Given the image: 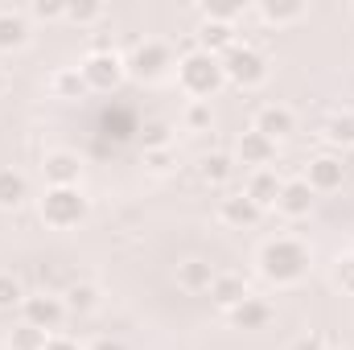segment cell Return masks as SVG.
Returning <instances> with one entry per match:
<instances>
[{
  "label": "cell",
  "instance_id": "obj_1",
  "mask_svg": "<svg viewBox=\"0 0 354 350\" xmlns=\"http://www.w3.org/2000/svg\"><path fill=\"white\" fill-rule=\"evenodd\" d=\"M256 264H260V276H264L268 284L292 288V284H301V280L309 276L313 252H309L301 239H292V235H276V239H268L264 248H260Z\"/></svg>",
  "mask_w": 354,
  "mask_h": 350
},
{
  "label": "cell",
  "instance_id": "obj_2",
  "mask_svg": "<svg viewBox=\"0 0 354 350\" xmlns=\"http://www.w3.org/2000/svg\"><path fill=\"white\" fill-rule=\"evenodd\" d=\"M177 87L185 91L189 99H198V103H210L218 91L227 87V75H223V58L218 54H206V50H185L181 58H177Z\"/></svg>",
  "mask_w": 354,
  "mask_h": 350
},
{
  "label": "cell",
  "instance_id": "obj_3",
  "mask_svg": "<svg viewBox=\"0 0 354 350\" xmlns=\"http://www.w3.org/2000/svg\"><path fill=\"white\" fill-rule=\"evenodd\" d=\"M37 214L54 231H75L79 223H87L91 198L83 194V185H46V194L37 198Z\"/></svg>",
  "mask_w": 354,
  "mask_h": 350
},
{
  "label": "cell",
  "instance_id": "obj_4",
  "mask_svg": "<svg viewBox=\"0 0 354 350\" xmlns=\"http://www.w3.org/2000/svg\"><path fill=\"white\" fill-rule=\"evenodd\" d=\"M124 66H128V79H136V83H161V79H169L177 71V58L165 42L149 37V42L132 46V54L124 58Z\"/></svg>",
  "mask_w": 354,
  "mask_h": 350
},
{
  "label": "cell",
  "instance_id": "obj_5",
  "mask_svg": "<svg viewBox=\"0 0 354 350\" xmlns=\"http://www.w3.org/2000/svg\"><path fill=\"white\" fill-rule=\"evenodd\" d=\"M223 75H227V83L239 91H256L268 83V58L256 50V46H248V42H235L227 54H223Z\"/></svg>",
  "mask_w": 354,
  "mask_h": 350
},
{
  "label": "cell",
  "instance_id": "obj_6",
  "mask_svg": "<svg viewBox=\"0 0 354 350\" xmlns=\"http://www.w3.org/2000/svg\"><path fill=\"white\" fill-rule=\"evenodd\" d=\"M235 17H239V8H206V17H202V25H198V33H194V46L198 50H206V54H227L239 37V29H235Z\"/></svg>",
  "mask_w": 354,
  "mask_h": 350
},
{
  "label": "cell",
  "instance_id": "obj_7",
  "mask_svg": "<svg viewBox=\"0 0 354 350\" xmlns=\"http://www.w3.org/2000/svg\"><path fill=\"white\" fill-rule=\"evenodd\" d=\"M87 91H115L128 79V66H124V54L120 50H91L79 66Z\"/></svg>",
  "mask_w": 354,
  "mask_h": 350
},
{
  "label": "cell",
  "instance_id": "obj_8",
  "mask_svg": "<svg viewBox=\"0 0 354 350\" xmlns=\"http://www.w3.org/2000/svg\"><path fill=\"white\" fill-rule=\"evenodd\" d=\"M21 313H25V326H37L46 334H58L62 322H66V301L62 297H50V293H33L21 301Z\"/></svg>",
  "mask_w": 354,
  "mask_h": 350
},
{
  "label": "cell",
  "instance_id": "obj_9",
  "mask_svg": "<svg viewBox=\"0 0 354 350\" xmlns=\"http://www.w3.org/2000/svg\"><path fill=\"white\" fill-rule=\"evenodd\" d=\"M235 165H248L252 174H256V169H272V165H276V140H268L256 128H248V132L235 140Z\"/></svg>",
  "mask_w": 354,
  "mask_h": 350
},
{
  "label": "cell",
  "instance_id": "obj_10",
  "mask_svg": "<svg viewBox=\"0 0 354 350\" xmlns=\"http://www.w3.org/2000/svg\"><path fill=\"white\" fill-rule=\"evenodd\" d=\"M342 181H346V165L334 153H322L305 165V185L313 194H334V190H342Z\"/></svg>",
  "mask_w": 354,
  "mask_h": 350
},
{
  "label": "cell",
  "instance_id": "obj_11",
  "mask_svg": "<svg viewBox=\"0 0 354 350\" xmlns=\"http://www.w3.org/2000/svg\"><path fill=\"white\" fill-rule=\"evenodd\" d=\"M41 174H46V185H79L83 181V157L71 149H54L41 157Z\"/></svg>",
  "mask_w": 354,
  "mask_h": 350
},
{
  "label": "cell",
  "instance_id": "obj_12",
  "mask_svg": "<svg viewBox=\"0 0 354 350\" xmlns=\"http://www.w3.org/2000/svg\"><path fill=\"white\" fill-rule=\"evenodd\" d=\"M313 206H317V194L305 185V177H288V181L280 185L276 210H280L284 219H309V214H313Z\"/></svg>",
  "mask_w": 354,
  "mask_h": 350
},
{
  "label": "cell",
  "instance_id": "obj_13",
  "mask_svg": "<svg viewBox=\"0 0 354 350\" xmlns=\"http://www.w3.org/2000/svg\"><path fill=\"white\" fill-rule=\"evenodd\" d=\"M252 128L260 132V136H268V140H288L292 132H297V116L284 107V103H268V107H260L256 111V120H252Z\"/></svg>",
  "mask_w": 354,
  "mask_h": 350
},
{
  "label": "cell",
  "instance_id": "obj_14",
  "mask_svg": "<svg viewBox=\"0 0 354 350\" xmlns=\"http://www.w3.org/2000/svg\"><path fill=\"white\" fill-rule=\"evenodd\" d=\"M252 297V288H248V280L239 276V272H214V280H210V301L223 309V313H231L235 305H243Z\"/></svg>",
  "mask_w": 354,
  "mask_h": 350
},
{
  "label": "cell",
  "instance_id": "obj_15",
  "mask_svg": "<svg viewBox=\"0 0 354 350\" xmlns=\"http://www.w3.org/2000/svg\"><path fill=\"white\" fill-rule=\"evenodd\" d=\"M33 37V25L21 8H0V54H17L25 50Z\"/></svg>",
  "mask_w": 354,
  "mask_h": 350
},
{
  "label": "cell",
  "instance_id": "obj_16",
  "mask_svg": "<svg viewBox=\"0 0 354 350\" xmlns=\"http://www.w3.org/2000/svg\"><path fill=\"white\" fill-rule=\"evenodd\" d=\"M218 219L227 223V227H235V231H248V227H256L260 219H264V210L239 190V194H231V198H223L218 202Z\"/></svg>",
  "mask_w": 354,
  "mask_h": 350
},
{
  "label": "cell",
  "instance_id": "obj_17",
  "mask_svg": "<svg viewBox=\"0 0 354 350\" xmlns=\"http://www.w3.org/2000/svg\"><path fill=\"white\" fill-rule=\"evenodd\" d=\"M256 17L264 25H272V29H288V25H297V21L309 17V4L305 0H260Z\"/></svg>",
  "mask_w": 354,
  "mask_h": 350
},
{
  "label": "cell",
  "instance_id": "obj_18",
  "mask_svg": "<svg viewBox=\"0 0 354 350\" xmlns=\"http://www.w3.org/2000/svg\"><path fill=\"white\" fill-rule=\"evenodd\" d=\"M227 317H231V326H235V330H248V334H256V330H268V326H272L276 309L268 305L264 297H248V301H243V305H235Z\"/></svg>",
  "mask_w": 354,
  "mask_h": 350
},
{
  "label": "cell",
  "instance_id": "obj_19",
  "mask_svg": "<svg viewBox=\"0 0 354 350\" xmlns=\"http://www.w3.org/2000/svg\"><path fill=\"white\" fill-rule=\"evenodd\" d=\"M280 185H284V177L276 174V169H256V174L248 177V185H243V194L260 206V210H276V198H280Z\"/></svg>",
  "mask_w": 354,
  "mask_h": 350
},
{
  "label": "cell",
  "instance_id": "obj_20",
  "mask_svg": "<svg viewBox=\"0 0 354 350\" xmlns=\"http://www.w3.org/2000/svg\"><path fill=\"white\" fill-rule=\"evenodd\" d=\"M29 202V177L17 169H0V210H21Z\"/></svg>",
  "mask_w": 354,
  "mask_h": 350
},
{
  "label": "cell",
  "instance_id": "obj_21",
  "mask_svg": "<svg viewBox=\"0 0 354 350\" xmlns=\"http://www.w3.org/2000/svg\"><path fill=\"white\" fill-rule=\"evenodd\" d=\"M322 140L330 149H354V111H334L322 124Z\"/></svg>",
  "mask_w": 354,
  "mask_h": 350
},
{
  "label": "cell",
  "instance_id": "obj_22",
  "mask_svg": "<svg viewBox=\"0 0 354 350\" xmlns=\"http://www.w3.org/2000/svg\"><path fill=\"white\" fill-rule=\"evenodd\" d=\"M210 280H214V268L206 260L177 264V284H181L185 293H210Z\"/></svg>",
  "mask_w": 354,
  "mask_h": 350
},
{
  "label": "cell",
  "instance_id": "obj_23",
  "mask_svg": "<svg viewBox=\"0 0 354 350\" xmlns=\"http://www.w3.org/2000/svg\"><path fill=\"white\" fill-rule=\"evenodd\" d=\"M235 174V157L231 153H206L202 161H198V177L206 181V185H227Z\"/></svg>",
  "mask_w": 354,
  "mask_h": 350
},
{
  "label": "cell",
  "instance_id": "obj_24",
  "mask_svg": "<svg viewBox=\"0 0 354 350\" xmlns=\"http://www.w3.org/2000/svg\"><path fill=\"white\" fill-rule=\"evenodd\" d=\"M50 95H54V99H83V95H87V83H83L79 66L54 71V75H50Z\"/></svg>",
  "mask_w": 354,
  "mask_h": 350
},
{
  "label": "cell",
  "instance_id": "obj_25",
  "mask_svg": "<svg viewBox=\"0 0 354 350\" xmlns=\"http://www.w3.org/2000/svg\"><path fill=\"white\" fill-rule=\"evenodd\" d=\"M62 301H66V313H75V317H87V313H95L103 305V297H99L95 284H71Z\"/></svg>",
  "mask_w": 354,
  "mask_h": 350
},
{
  "label": "cell",
  "instance_id": "obj_26",
  "mask_svg": "<svg viewBox=\"0 0 354 350\" xmlns=\"http://www.w3.org/2000/svg\"><path fill=\"white\" fill-rule=\"evenodd\" d=\"M54 334H46V330H37V326H17V330H8V350H46Z\"/></svg>",
  "mask_w": 354,
  "mask_h": 350
},
{
  "label": "cell",
  "instance_id": "obj_27",
  "mask_svg": "<svg viewBox=\"0 0 354 350\" xmlns=\"http://www.w3.org/2000/svg\"><path fill=\"white\" fill-rule=\"evenodd\" d=\"M140 149H145V153H153V149H174V128H169L165 120H149V124L140 128Z\"/></svg>",
  "mask_w": 354,
  "mask_h": 350
},
{
  "label": "cell",
  "instance_id": "obj_28",
  "mask_svg": "<svg viewBox=\"0 0 354 350\" xmlns=\"http://www.w3.org/2000/svg\"><path fill=\"white\" fill-rule=\"evenodd\" d=\"M107 17V8L99 4V0H83V4H66V21L71 25H79V29H87L95 21H103Z\"/></svg>",
  "mask_w": 354,
  "mask_h": 350
},
{
  "label": "cell",
  "instance_id": "obj_29",
  "mask_svg": "<svg viewBox=\"0 0 354 350\" xmlns=\"http://www.w3.org/2000/svg\"><path fill=\"white\" fill-rule=\"evenodd\" d=\"M181 124H185L189 132H210V124H214V111H210V103H198V99H189V103H185V116H181Z\"/></svg>",
  "mask_w": 354,
  "mask_h": 350
},
{
  "label": "cell",
  "instance_id": "obj_30",
  "mask_svg": "<svg viewBox=\"0 0 354 350\" xmlns=\"http://www.w3.org/2000/svg\"><path fill=\"white\" fill-rule=\"evenodd\" d=\"M330 280H334V288H338V293L354 297V252H346V256H338V260H334Z\"/></svg>",
  "mask_w": 354,
  "mask_h": 350
},
{
  "label": "cell",
  "instance_id": "obj_31",
  "mask_svg": "<svg viewBox=\"0 0 354 350\" xmlns=\"http://www.w3.org/2000/svg\"><path fill=\"white\" fill-rule=\"evenodd\" d=\"M25 297H29V293L21 288V280H17L12 272H0V313L12 309V305H21Z\"/></svg>",
  "mask_w": 354,
  "mask_h": 350
},
{
  "label": "cell",
  "instance_id": "obj_32",
  "mask_svg": "<svg viewBox=\"0 0 354 350\" xmlns=\"http://www.w3.org/2000/svg\"><path fill=\"white\" fill-rule=\"evenodd\" d=\"M174 165H177L174 149H153V153H145V169H153V174H169Z\"/></svg>",
  "mask_w": 354,
  "mask_h": 350
},
{
  "label": "cell",
  "instance_id": "obj_33",
  "mask_svg": "<svg viewBox=\"0 0 354 350\" xmlns=\"http://www.w3.org/2000/svg\"><path fill=\"white\" fill-rule=\"evenodd\" d=\"M25 17L29 21H66V4H41L37 0V4L25 8Z\"/></svg>",
  "mask_w": 354,
  "mask_h": 350
},
{
  "label": "cell",
  "instance_id": "obj_34",
  "mask_svg": "<svg viewBox=\"0 0 354 350\" xmlns=\"http://www.w3.org/2000/svg\"><path fill=\"white\" fill-rule=\"evenodd\" d=\"M46 350H83V347H79L75 338H62V334H54V338L46 342Z\"/></svg>",
  "mask_w": 354,
  "mask_h": 350
},
{
  "label": "cell",
  "instance_id": "obj_35",
  "mask_svg": "<svg viewBox=\"0 0 354 350\" xmlns=\"http://www.w3.org/2000/svg\"><path fill=\"white\" fill-rule=\"evenodd\" d=\"M87 350H128V347H124L120 338H95V342H91Z\"/></svg>",
  "mask_w": 354,
  "mask_h": 350
},
{
  "label": "cell",
  "instance_id": "obj_36",
  "mask_svg": "<svg viewBox=\"0 0 354 350\" xmlns=\"http://www.w3.org/2000/svg\"><path fill=\"white\" fill-rule=\"evenodd\" d=\"M292 350H322V338H317V334H309V338H301Z\"/></svg>",
  "mask_w": 354,
  "mask_h": 350
},
{
  "label": "cell",
  "instance_id": "obj_37",
  "mask_svg": "<svg viewBox=\"0 0 354 350\" xmlns=\"http://www.w3.org/2000/svg\"><path fill=\"white\" fill-rule=\"evenodd\" d=\"M4 91H8V75H4V71H0V95H4Z\"/></svg>",
  "mask_w": 354,
  "mask_h": 350
}]
</instances>
